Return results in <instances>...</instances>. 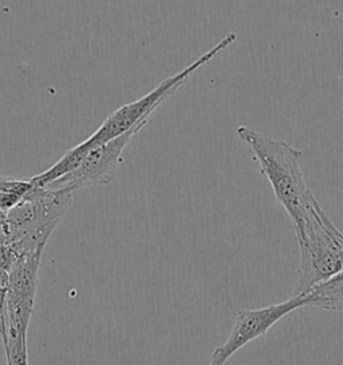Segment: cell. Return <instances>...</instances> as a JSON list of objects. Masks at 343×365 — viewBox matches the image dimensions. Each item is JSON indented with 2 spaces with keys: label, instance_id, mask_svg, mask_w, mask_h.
<instances>
[{
  "label": "cell",
  "instance_id": "cell-1",
  "mask_svg": "<svg viewBox=\"0 0 343 365\" xmlns=\"http://www.w3.org/2000/svg\"><path fill=\"white\" fill-rule=\"evenodd\" d=\"M299 244L298 284L292 296H304L343 268L342 232L332 224L311 194L304 209L291 221Z\"/></svg>",
  "mask_w": 343,
  "mask_h": 365
},
{
  "label": "cell",
  "instance_id": "cell-2",
  "mask_svg": "<svg viewBox=\"0 0 343 365\" xmlns=\"http://www.w3.org/2000/svg\"><path fill=\"white\" fill-rule=\"evenodd\" d=\"M236 134L254 153L260 173L294 221L312 194L303 173V153L286 140H274L248 126H239Z\"/></svg>",
  "mask_w": 343,
  "mask_h": 365
},
{
  "label": "cell",
  "instance_id": "cell-3",
  "mask_svg": "<svg viewBox=\"0 0 343 365\" xmlns=\"http://www.w3.org/2000/svg\"><path fill=\"white\" fill-rule=\"evenodd\" d=\"M73 192L35 185L19 204L7 212L11 238L7 244L16 258L43 252L55 227L71 207Z\"/></svg>",
  "mask_w": 343,
  "mask_h": 365
},
{
  "label": "cell",
  "instance_id": "cell-4",
  "mask_svg": "<svg viewBox=\"0 0 343 365\" xmlns=\"http://www.w3.org/2000/svg\"><path fill=\"white\" fill-rule=\"evenodd\" d=\"M236 39L237 35L235 33L225 35L219 43L214 44L212 48L200 55L193 63L185 67L180 73L162 81L159 86L153 88L146 96L113 111L89 138L78 143L81 150L87 154L98 145L105 143L107 140H113L118 135L126 133L142 120H148L151 113L159 108L162 102L171 98L189 79V76L194 74L199 68H202L204 65L209 63L216 55L220 54L225 48H228L231 44L236 42Z\"/></svg>",
  "mask_w": 343,
  "mask_h": 365
},
{
  "label": "cell",
  "instance_id": "cell-5",
  "mask_svg": "<svg viewBox=\"0 0 343 365\" xmlns=\"http://www.w3.org/2000/svg\"><path fill=\"white\" fill-rule=\"evenodd\" d=\"M146 123L148 120H142L126 133L93 148L73 172L67 173L64 177L43 187L67 189L75 192L89 186H102L111 182L119 163L122 162L124 150Z\"/></svg>",
  "mask_w": 343,
  "mask_h": 365
},
{
  "label": "cell",
  "instance_id": "cell-6",
  "mask_svg": "<svg viewBox=\"0 0 343 365\" xmlns=\"http://www.w3.org/2000/svg\"><path fill=\"white\" fill-rule=\"evenodd\" d=\"M304 296H291L289 300L257 309H240L236 313L235 324L222 346L216 348L209 360L211 365L225 364L247 344L263 337L283 317L298 308H304Z\"/></svg>",
  "mask_w": 343,
  "mask_h": 365
},
{
  "label": "cell",
  "instance_id": "cell-7",
  "mask_svg": "<svg viewBox=\"0 0 343 365\" xmlns=\"http://www.w3.org/2000/svg\"><path fill=\"white\" fill-rule=\"evenodd\" d=\"M304 301L306 307L343 312V268L304 294Z\"/></svg>",
  "mask_w": 343,
  "mask_h": 365
},
{
  "label": "cell",
  "instance_id": "cell-8",
  "mask_svg": "<svg viewBox=\"0 0 343 365\" xmlns=\"http://www.w3.org/2000/svg\"><path fill=\"white\" fill-rule=\"evenodd\" d=\"M9 288L0 287V334L4 328V304H6V293Z\"/></svg>",
  "mask_w": 343,
  "mask_h": 365
},
{
  "label": "cell",
  "instance_id": "cell-9",
  "mask_svg": "<svg viewBox=\"0 0 343 365\" xmlns=\"http://www.w3.org/2000/svg\"><path fill=\"white\" fill-rule=\"evenodd\" d=\"M341 242H342V245H343V233H342V235H341Z\"/></svg>",
  "mask_w": 343,
  "mask_h": 365
},
{
  "label": "cell",
  "instance_id": "cell-10",
  "mask_svg": "<svg viewBox=\"0 0 343 365\" xmlns=\"http://www.w3.org/2000/svg\"><path fill=\"white\" fill-rule=\"evenodd\" d=\"M3 177H4V175H0V180H1V178H3Z\"/></svg>",
  "mask_w": 343,
  "mask_h": 365
}]
</instances>
